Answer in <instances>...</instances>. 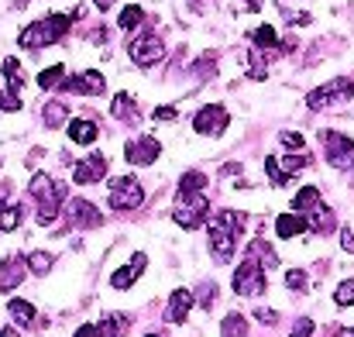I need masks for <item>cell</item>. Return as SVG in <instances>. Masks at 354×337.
Listing matches in <instances>:
<instances>
[{"instance_id":"cell-1","label":"cell","mask_w":354,"mask_h":337,"mask_svg":"<svg viewBox=\"0 0 354 337\" xmlns=\"http://www.w3.org/2000/svg\"><path fill=\"white\" fill-rule=\"evenodd\" d=\"M28 190H31V197L38 200V221H41V224H52V221L59 217L62 203L69 200V186L59 183V179H52V176H45V172H35Z\"/></svg>"},{"instance_id":"cell-2","label":"cell","mask_w":354,"mask_h":337,"mask_svg":"<svg viewBox=\"0 0 354 337\" xmlns=\"http://www.w3.org/2000/svg\"><path fill=\"white\" fill-rule=\"evenodd\" d=\"M241 227H244V214H237V210H221V214H217V221L210 224V248H214V262L227 265V262L234 258Z\"/></svg>"},{"instance_id":"cell-3","label":"cell","mask_w":354,"mask_h":337,"mask_svg":"<svg viewBox=\"0 0 354 337\" xmlns=\"http://www.w3.org/2000/svg\"><path fill=\"white\" fill-rule=\"evenodd\" d=\"M73 17H76V14H48V17L28 24V28L21 31L17 45H21V48H45V45H55V42L69 31Z\"/></svg>"},{"instance_id":"cell-4","label":"cell","mask_w":354,"mask_h":337,"mask_svg":"<svg viewBox=\"0 0 354 337\" xmlns=\"http://www.w3.org/2000/svg\"><path fill=\"white\" fill-rule=\"evenodd\" d=\"M172 217H176L179 227L196 230V227L210 217V197H207V193H179V197H176Z\"/></svg>"},{"instance_id":"cell-5","label":"cell","mask_w":354,"mask_h":337,"mask_svg":"<svg viewBox=\"0 0 354 337\" xmlns=\"http://www.w3.org/2000/svg\"><path fill=\"white\" fill-rule=\"evenodd\" d=\"M351 97H354V80H330V83L317 86L306 97V104H310V111H330V107L348 104Z\"/></svg>"},{"instance_id":"cell-6","label":"cell","mask_w":354,"mask_h":337,"mask_svg":"<svg viewBox=\"0 0 354 337\" xmlns=\"http://www.w3.org/2000/svg\"><path fill=\"white\" fill-rule=\"evenodd\" d=\"M265 286H268L265 268H261L254 258H248V255H244V262L237 265V272H234V293L237 296H261V293H265Z\"/></svg>"},{"instance_id":"cell-7","label":"cell","mask_w":354,"mask_h":337,"mask_svg":"<svg viewBox=\"0 0 354 337\" xmlns=\"http://www.w3.org/2000/svg\"><path fill=\"white\" fill-rule=\"evenodd\" d=\"M111 207L114 210H138L141 203H145V190H141V183L138 179H131V176H120V179H114L111 183Z\"/></svg>"},{"instance_id":"cell-8","label":"cell","mask_w":354,"mask_h":337,"mask_svg":"<svg viewBox=\"0 0 354 337\" xmlns=\"http://www.w3.org/2000/svg\"><path fill=\"white\" fill-rule=\"evenodd\" d=\"M324 155L334 169H354V141L337 134V131H324Z\"/></svg>"},{"instance_id":"cell-9","label":"cell","mask_w":354,"mask_h":337,"mask_svg":"<svg viewBox=\"0 0 354 337\" xmlns=\"http://www.w3.org/2000/svg\"><path fill=\"white\" fill-rule=\"evenodd\" d=\"M127 55H131V62H134V66H141V69H148V66H155V62H162V55H165V45H162V38H158V35H151V31H145L141 38H134V42H131V48H127Z\"/></svg>"},{"instance_id":"cell-10","label":"cell","mask_w":354,"mask_h":337,"mask_svg":"<svg viewBox=\"0 0 354 337\" xmlns=\"http://www.w3.org/2000/svg\"><path fill=\"white\" fill-rule=\"evenodd\" d=\"M227 124H231V113L224 111L221 104H210V107L196 111V117H193L196 134H207V138H221L227 131Z\"/></svg>"},{"instance_id":"cell-11","label":"cell","mask_w":354,"mask_h":337,"mask_svg":"<svg viewBox=\"0 0 354 337\" xmlns=\"http://www.w3.org/2000/svg\"><path fill=\"white\" fill-rule=\"evenodd\" d=\"M62 210H66V221H69V227L90 230V227L104 224V214H100V210H97L90 200H66V203H62Z\"/></svg>"},{"instance_id":"cell-12","label":"cell","mask_w":354,"mask_h":337,"mask_svg":"<svg viewBox=\"0 0 354 337\" xmlns=\"http://www.w3.org/2000/svg\"><path fill=\"white\" fill-rule=\"evenodd\" d=\"M59 90L62 93H83V97H100L104 90H107V80L97 73V69H86V73H80V76H62V83H59Z\"/></svg>"},{"instance_id":"cell-13","label":"cell","mask_w":354,"mask_h":337,"mask_svg":"<svg viewBox=\"0 0 354 337\" xmlns=\"http://www.w3.org/2000/svg\"><path fill=\"white\" fill-rule=\"evenodd\" d=\"M158 155H162L158 138H134V141H127V148H124V158H127L131 165H155Z\"/></svg>"},{"instance_id":"cell-14","label":"cell","mask_w":354,"mask_h":337,"mask_svg":"<svg viewBox=\"0 0 354 337\" xmlns=\"http://www.w3.org/2000/svg\"><path fill=\"white\" fill-rule=\"evenodd\" d=\"M107 176V158L100 155V152H93L90 158H83V162H76V169H73V183H80V186H90V183H100Z\"/></svg>"},{"instance_id":"cell-15","label":"cell","mask_w":354,"mask_h":337,"mask_svg":"<svg viewBox=\"0 0 354 337\" xmlns=\"http://www.w3.org/2000/svg\"><path fill=\"white\" fill-rule=\"evenodd\" d=\"M24 272H28L24 258H17V255L3 258V262H0V293H7V289L21 286V282H24Z\"/></svg>"},{"instance_id":"cell-16","label":"cell","mask_w":354,"mask_h":337,"mask_svg":"<svg viewBox=\"0 0 354 337\" xmlns=\"http://www.w3.org/2000/svg\"><path fill=\"white\" fill-rule=\"evenodd\" d=\"M145 265H148L145 251H134V255H131V262H127L124 268H118V272H114L111 286H114V289H127V286H134V279L145 272Z\"/></svg>"},{"instance_id":"cell-17","label":"cell","mask_w":354,"mask_h":337,"mask_svg":"<svg viewBox=\"0 0 354 337\" xmlns=\"http://www.w3.org/2000/svg\"><path fill=\"white\" fill-rule=\"evenodd\" d=\"M193 293L189 289H176L172 293V300H169V310H165V320L169 324H183L186 317H189V310H193Z\"/></svg>"},{"instance_id":"cell-18","label":"cell","mask_w":354,"mask_h":337,"mask_svg":"<svg viewBox=\"0 0 354 337\" xmlns=\"http://www.w3.org/2000/svg\"><path fill=\"white\" fill-rule=\"evenodd\" d=\"M337 227V221H334V214L324 207V203H317L313 210H310V221H306V230H317V234H330Z\"/></svg>"},{"instance_id":"cell-19","label":"cell","mask_w":354,"mask_h":337,"mask_svg":"<svg viewBox=\"0 0 354 337\" xmlns=\"http://www.w3.org/2000/svg\"><path fill=\"white\" fill-rule=\"evenodd\" d=\"M275 230H279V237L306 234V217H303V214H282V217L275 221Z\"/></svg>"},{"instance_id":"cell-20","label":"cell","mask_w":354,"mask_h":337,"mask_svg":"<svg viewBox=\"0 0 354 337\" xmlns=\"http://www.w3.org/2000/svg\"><path fill=\"white\" fill-rule=\"evenodd\" d=\"M127 317L124 313H107L104 320H100V327H97V337H124L127 334Z\"/></svg>"},{"instance_id":"cell-21","label":"cell","mask_w":354,"mask_h":337,"mask_svg":"<svg viewBox=\"0 0 354 337\" xmlns=\"http://www.w3.org/2000/svg\"><path fill=\"white\" fill-rule=\"evenodd\" d=\"M69 138H73L76 145H90V141L97 138V124L86 120V117H76V120H69Z\"/></svg>"},{"instance_id":"cell-22","label":"cell","mask_w":354,"mask_h":337,"mask_svg":"<svg viewBox=\"0 0 354 337\" xmlns=\"http://www.w3.org/2000/svg\"><path fill=\"white\" fill-rule=\"evenodd\" d=\"M248 258H254L261 268H275V265H279V255L272 251V244H268V241H251Z\"/></svg>"},{"instance_id":"cell-23","label":"cell","mask_w":354,"mask_h":337,"mask_svg":"<svg viewBox=\"0 0 354 337\" xmlns=\"http://www.w3.org/2000/svg\"><path fill=\"white\" fill-rule=\"evenodd\" d=\"M7 313H10V320H14L17 327H31V324H35V307H31L28 300H10V303H7Z\"/></svg>"},{"instance_id":"cell-24","label":"cell","mask_w":354,"mask_h":337,"mask_svg":"<svg viewBox=\"0 0 354 337\" xmlns=\"http://www.w3.org/2000/svg\"><path fill=\"white\" fill-rule=\"evenodd\" d=\"M320 203V190L317 186H303L296 197H292V214H306Z\"/></svg>"},{"instance_id":"cell-25","label":"cell","mask_w":354,"mask_h":337,"mask_svg":"<svg viewBox=\"0 0 354 337\" xmlns=\"http://www.w3.org/2000/svg\"><path fill=\"white\" fill-rule=\"evenodd\" d=\"M21 217H24V210L17 203H0V230H17Z\"/></svg>"},{"instance_id":"cell-26","label":"cell","mask_w":354,"mask_h":337,"mask_svg":"<svg viewBox=\"0 0 354 337\" xmlns=\"http://www.w3.org/2000/svg\"><path fill=\"white\" fill-rule=\"evenodd\" d=\"M207 186H210V179H207L203 172H196V169L186 172V176L179 179V193H203Z\"/></svg>"},{"instance_id":"cell-27","label":"cell","mask_w":354,"mask_h":337,"mask_svg":"<svg viewBox=\"0 0 354 337\" xmlns=\"http://www.w3.org/2000/svg\"><path fill=\"white\" fill-rule=\"evenodd\" d=\"M52 262H55V258H52L48 251H31V255L24 258V265H28L31 275H45V272L52 268Z\"/></svg>"},{"instance_id":"cell-28","label":"cell","mask_w":354,"mask_h":337,"mask_svg":"<svg viewBox=\"0 0 354 337\" xmlns=\"http://www.w3.org/2000/svg\"><path fill=\"white\" fill-rule=\"evenodd\" d=\"M66 104H59V100H52V104H45V113H41V120H45V127H62L66 124Z\"/></svg>"},{"instance_id":"cell-29","label":"cell","mask_w":354,"mask_h":337,"mask_svg":"<svg viewBox=\"0 0 354 337\" xmlns=\"http://www.w3.org/2000/svg\"><path fill=\"white\" fill-rule=\"evenodd\" d=\"M221 334L224 337H248V320L241 313H227L224 324H221Z\"/></svg>"},{"instance_id":"cell-30","label":"cell","mask_w":354,"mask_h":337,"mask_svg":"<svg viewBox=\"0 0 354 337\" xmlns=\"http://www.w3.org/2000/svg\"><path fill=\"white\" fill-rule=\"evenodd\" d=\"M251 42H254L258 48H279V35H275V28H272V24L254 28V31H251Z\"/></svg>"},{"instance_id":"cell-31","label":"cell","mask_w":354,"mask_h":337,"mask_svg":"<svg viewBox=\"0 0 354 337\" xmlns=\"http://www.w3.org/2000/svg\"><path fill=\"white\" fill-rule=\"evenodd\" d=\"M62 76H66V66H62V62H59V66H48V69L38 73V86H41V90H55V86L62 83Z\"/></svg>"},{"instance_id":"cell-32","label":"cell","mask_w":354,"mask_h":337,"mask_svg":"<svg viewBox=\"0 0 354 337\" xmlns=\"http://www.w3.org/2000/svg\"><path fill=\"white\" fill-rule=\"evenodd\" d=\"M306 165H310V155H303V152H299V155H289V158H282V162H279V172H282V179H289V176L303 172Z\"/></svg>"},{"instance_id":"cell-33","label":"cell","mask_w":354,"mask_h":337,"mask_svg":"<svg viewBox=\"0 0 354 337\" xmlns=\"http://www.w3.org/2000/svg\"><path fill=\"white\" fill-rule=\"evenodd\" d=\"M111 111H114L118 120H134V117H138V113H134V97H127V93H118V97H114Z\"/></svg>"},{"instance_id":"cell-34","label":"cell","mask_w":354,"mask_h":337,"mask_svg":"<svg viewBox=\"0 0 354 337\" xmlns=\"http://www.w3.org/2000/svg\"><path fill=\"white\" fill-rule=\"evenodd\" d=\"M141 21H145V10H141L138 3H131V7H124V10H120V21H118V24H120V31H134Z\"/></svg>"},{"instance_id":"cell-35","label":"cell","mask_w":354,"mask_h":337,"mask_svg":"<svg viewBox=\"0 0 354 337\" xmlns=\"http://www.w3.org/2000/svg\"><path fill=\"white\" fill-rule=\"evenodd\" d=\"M3 73H7V90H21V83H24V76H21V62L17 59H3Z\"/></svg>"},{"instance_id":"cell-36","label":"cell","mask_w":354,"mask_h":337,"mask_svg":"<svg viewBox=\"0 0 354 337\" xmlns=\"http://www.w3.org/2000/svg\"><path fill=\"white\" fill-rule=\"evenodd\" d=\"M244 62H248V76H251V80H265V76H268V69H265V62H261V55H258L254 48L244 55Z\"/></svg>"},{"instance_id":"cell-37","label":"cell","mask_w":354,"mask_h":337,"mask_svg":"<svg viewBox=\"0 0 354 337\" xmlns=\"http://www.w3.org/2000/svg\"><path fill=\"white\" fill-rule=\"evenodd\" d=\"M334 303H337V307H351L354 303V279H348V282H341V286H337Z\"/></svg>"},{"instance_id":"cell-38","label":"cell","mask_w":354,"mask_h":337,"mask_svg":"<svg viewBox=\"0 0 354 337\" xmlns=\"http://www.w3.org/2000/svg\"><path fill=\"white\" fill-rule=\"evenodd\" d=\"M279 138H282V145H286L289 152H303V134H299V131H282Z\"/></svg>"},{"instance_id":"cell-39","label":"cell","mask_w":354,"mask_h":337,"mask_svg":"<svg viewBox=\"0 0 354 337\" xmlns=\"http://www.w3.org/2000/svg\"><path fill=\"white\" fill-rule=\"evenodd\" d=\"M286 286H289V289H296V293H299V289H306V272H303V268H292V272L286 275Z\"/></svg>"},{"instance_id":"cell-40","label":"cell","mask_w":354,"mask_h":337,"mask_svg":"<svg viewBox=\"0 0 354 337\" xmlns=\"http://www.w3.org/2000/svg\"><path fill=\"white\" fill-rule=\"evenodd\" d=\"M0 111H21V97H17L14 90L0 93Z\"/></svg>"},{"instance_id":"cell-41","label":"cell","mask_w":354,"mask_h":337,"mask_svg":"<svg viewBox=\"0 0 354 337\" xmlns=\"http://www.w3.org/2000/svg\"><path fill=\"white\" fill-rule=\"evenodd\" d=\"M313 331H317V327H313V320H310V317H303V320H296V324H292V337H313Z\"/></svg>"},{"instance_id":"cell-42","label":"cell","mask_w":354,"mask_h":337,"mask_svg":"<svg viewBox=\"0 0 354 337\" xmlns=\"http://www.w3.org/2000/svg\"><path fill=\"white\" fill-rule=\"evenodd\" d=\"M265 172H268V179H272L275 186H279V183H286V179H282V172H279V158H272V155L265 158Z\"/></svg>"},{"instance_id":"cell-43","label":"cell","mask_w":354,"mask_h":337,"mask_svg":"<svg viewBox=\"0 0 354 337\" xmlns=\"http://www.w3.org/2000/svg\"><path fill=\"white\" fill-rule=\"evenodd\" d=\"M254 317H258L261 324H275V320H279V313H275V310H265V307H261V310H258Z\"/></svg>"},{"instance_id":"cell-44","label":"cell","mask_w":354,"mask_h":337,"mask_svg":"<svg viewBox=\"0 0 354 337\" xmlns=\"http://www.w3.org/2000/svg\"><path fill=\"white\" fill-rule=\"evenodd\" d=\"M341 244H344V251H348V255H354V234L348 230V227L341 230Z\"/></svg>"},{"instance_id":"cell-45","label":"cell","mask_w":354,"mask_h":337,"mask_svg":"<svg viewBox=\"0 0 354 337\" xmlns=\"http://www.w3.org/2000/svg\"><path fill=\"white\" fill-rule=\"evenodd\" d=\"M155 120H176V107H158V111H155Z\"/></svg>"},{"instance_id":"cell-46","label":"cell","mask_w":354,"mask_h":337,"mask_svg":"<svg viewBox=\"0 0 354 337\" xmlns=\"http://www.w3.org/2000/svg\"><path fill=\"white\" fill-rule=\"evenodd\" d=\"M76 337H97V327H93V324H83V327L76 331Z\"/></svg>"},{"instance_id":"cell-47","label":"cell","mask_w":354,"mask_h":337,"mask_svg":"<svg viewBox=\"0 0 354 337\" xmlns=\"http://www.w3.org/2000/svg\"><path fill=\"white\" fill-rule=\"evenodd\" d=\"M93 3H97L100 10H107V7H114V0H93Z\"/></svg>"},{"instance_id":"cell-48","label":"cell","mask_w":354,"mask_h":337,"mask_svg":"<svg viewBox=\"0 0 354 337\" xmlns=\"http://www.w3.org/2000/svg\"><path fill=\"white\" fill-rule=\"evenodd\" d=\"M0 337H21V334H17L14 327H3V331H0Z\"/></svg>"},{"instance_id":"cell-49","label":"cell","mask_w":354,"mask_h":337,"mask_svg":"<svg viewBox=\"0 0 354 337\" xmlns=\"http://www.w3.org/2000/svg\"><path fill=\"white\" fill-rule=\"evenodd\" d=\"M261 7V0H248V10H258Z\"/></svg>"},{"instance_id":"cell-50","label":"cell","mask_w":354,"mask_h":337,"mask_svg":"<svg viewBox=\"0 0 354 337\" xmlns=\"http://www.w3.org/2000/svg\"><path fill=\"white\" fill-rule=\"evenodd\" d=\"M203 3H207V0H193V7H203Z\"/></svg>"},{"instance_id":"cell-51","label":"cell","mask_w":354,"mask_h":337,"mask_svg":"<svg viewBox=\"0 0 354 337\" xmlns=\"http://www.w3.org/2000/svg\"><path fill=\"white\" fill-rule=\"evenodd\" d=\"M341 337H354V327H351V331H344V334H341Z\"/></svg>"},{"instance_id":"cell-52","label":"cell","mask_w":354,"mask_h":337,"mask_svg":"<svg viewBox=\"0 0 354 337\" xmlns=\"http://www.w3.org/2000/svg\"><path fill=\"white\" fill-rule=\"evenodd\" d=\"M24 3H28V0H17V7H24Z\"/></svg>"},{"instance_id":"cell-53","label":"cell","mask_w":354,"mask_h":337,"mask_svg":"<svg viewBox=\"0 0 354 337\" xmlns=\"http://www.w3.org/2000/svg\"><path fill=\"white\" fill-rule=\"evenodd\" d=\"M145 337H158V334H145Z\"/></svg>"}]
</instances>
